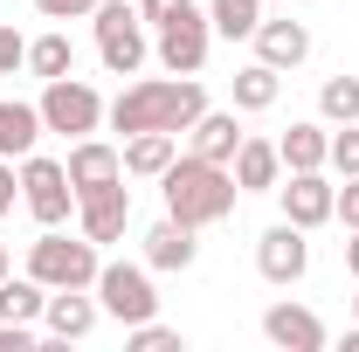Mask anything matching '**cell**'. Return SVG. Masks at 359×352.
<instances>
[{"instance_id":"6da1fadb","label":"cell","mask_w":359,"mask_h":352,"mask_svg":"<svg viewBox=\"0 0 359 352\" xmlns=\"http://www.w3.org/2000/svg\"><path fill=\"white\" fill-rule=\"evenodd\" d=\"M208 111V90L201 76H138V83L118 90V104L104 111L111 118V132H194V118Z\"/></svg>"},{"instance_id":"7a4b0ae2","label":"cell","mask_w":359,"mask_h":352,"mask_svg":"<svg viewBox=\"0 0 359 352\" xmlns=\"http://www.w3.org/2000/svg\"><path fill=\"white\" fill-rule=\"evenodd\" d=\"M159 194H166V215L187 221V228H215V221H228L235 201H242L235 173L215 166V159H201V152H180L173 166L159 173Z\"/></svg>"},{"instance_id":"3957f363","label":"cell","mask_w":359,"mask_h":352,"mask_svg":"<svg viewBox=\"0 0 359 352\" xmlns=\"http://www.w3.org/2000/svg\"><path fill=\"white\" fill-rule=\"evenodd\" d=\"M97 269H104V256H97V242H90L83 228H76V235L42 228V235L28 242V276L48 283V290H97Z\"/></svg>"},{"instance_id":"277c9868","label":"cell","mask_w":359,"mask_h":352,"mask_svg":"<svg viewBox=\"0 0 359 352\" xmlns=\"http://www.w3.org/2000/svg\"><path fill=\"white\" fill-rule=\"evenodd\" d=\"M90 28H97V62H104L111 76H138V69H145L152 35H145V21H138V0H97Z\"/></svg>"},{"instance_id":"5b68a950","label":"cell","mask_w":359,"mask_h":352,"mask_svg":"<svg viewBox=\"0 0 359 352\" xmlns=\"http://www.w3.org/2000/svg\"><path fill=\"white\" fill-rule=\"evenodd\" d=\"M208 48H215V21L187 0L166 28H152V55H159V69L166 76H201L208 69Z\"/></svg>"},{"instance_id":"8992f818","label":"cell","mask_w":359,"mask_h":352,"mask_svg":"<svg viewBox=\"0 0 359 352\" xmlns=\"http://www.w3.org/2000/svg\"><path fill=\"white\" fill-rule=\"evenodd\" d=\"M97 304H104V318H118V325H145V318H159L152 269H145V263H104V269H97Z\"/></svg>"},{"instance_id":"52a82bcc","label":"cell","mask_w":359,"mask_h":352,"mask_svg":"<svg viewBox=\"0 0 359 352\" xmlns=\"http://www.w3.org/2000/svg\"><path fill=\"white\" fill-rule=\"evenodd\" d=\"M104 97L83 83V76H55V83H42V125L55 138H90L97 125H104Z\"/></svg>"},{"instance_id":"ba28073f","label":"cell","mask_w":359,"mask_h":352,"mask_svg":"<svg viewBox=\"0 0 359 352\" xmlns=\"http://www.w3.org/2000/svg\"><path fill=\"white\" fill-rule=\"evenodd\" d=\"M21 201H28V215L42 221V228H62V221L76 215L69 166H62V159H42V152H28V159H21Z\"/></svg>"},{"instance_id":"9c48e42d","label":"cell","mask_w":359,"mask_h":352,"mask_svg":"<svg viewBox=\"0 0 359 352\" xmlns=\"http://www.w3.org/2000/svg\"><path fill=\"white\" fill-rule=\"evenodd\" d=\"M256 269H263V283H276V290L304 283V269H311V242H304V228H297V221L263 228V242H256Z\"/></svg>"},{"instance_id":"30bf717a","label":"cell","mask_w":359,"mask_h":352,"mask_svg":"<svg viewBox=\"0 0 359 352\" xmlns=\"http://www.w3.org/2000/svg\"><path fill=\"white\" fill-rule=\"evenodd\" d=\"M276 201H283V221H297V228L311 235V228H325V221H332V208H339V187L325 180V166H318V173H290V180H276Z\"/></svg>"},{"instance_id":"8fae6325","label":"cell","mask_w":359,"mask_h":352,"mask_svg":"<svg viewBox=\"0 0 359 352\" xmlns=\"http://www.w3.org/2000/svg\"><path fill=\"white\" fill-rule=\"evenodd\" d=\"M263 339H269L276 352H325V346H332L325 318H318V311H304V304H290V297L263 311Z\"/></svg>"},{"instance_id":"7c38bea8","label":"cell","mask_w":359,"mask_h":352,"mask_svg":"<svg viewBox=\"0 0 359 352\" xmlns=\"http://www.w3.org/2000/svg\"><path fill=\"white\" fill-rule=\"evenodd\" d=\"M125 221H132V187H125V180H111V187H97V194H76V228H83L97 249L118 242Z\"/></svg>"},{"instance_id":"4fadbf2b","label":"cell","mask_w":359,"mask_h":352,"mask_svg":"<svg viewBox=\"0 0 359 352\" xmlns=\"http://www.w3.org/2000/svg\"><path fill=\"white\" fill-rule=\"evenodd\" d=\"M62 166H69V187H76V194H97V187L125 180V152H118V145H104V138L90 132V138L69 145V159H62Z\"/></svg>"},{"instance_id":"5bb4252c","label":"cell","mask_w":359,"mask_h":352,"mask_svg":"<svg viewBox=\"0 0 359 352\" xmlns=\"http://www.w3.org/2000/svg\"><path fill=\"white\" fill-rule=\"evenodd\" d=\"M249 42H256V62H269V69H297V62L311 55V28L290 21V14H276V21L263 14V28H256Z\"/></svg>"},{"instance_id":"9a60e30c","label":"cell","mask_w":359,"mask_h":352,"mask_svg":"<svg viewBox=\"0 0 359 352\" xmlns=\"http://www.w3.org/2000/svg\"><path fill=\"white\" fill-rule=\"evenodd\" d=\"M97 318H104V304H97V297H83V290H48L42 332L69 346V339H90V332H97Z\"/></svg>"},{"instance_id":"2e32d148","label":"cell","mask_w":359,"mask_h":352,"mask_svg":"<svg viewBox=\"0 0 359 352\" xmlns=\"http://www.w3.org/2000/svg\"><path fill=\"white\" fill-rule=\"evenodd\" d=\"M228 173L242 194H276V180H283V152H276V138H242V152L228 159Z\"/></svg>"},{"instance_id":"e0dca14e","label":"cell","mask_w":359,"mask_h":352,"mask_svg":"<svg viewBox=\"0 0 359 352\" xmlns=\"http://www.w3.org/2000/svg\"><path fill=\"white\" fill-rule=\"evenodd\" d=\"M201 228H187V221H159V228H145V269H194L201 256V242H194Z\"/></svg>"},{"instance_id":"ac0fdd59","label":"cell","mask_w":359,"mask_h":352,"mask_svg":"<svg viewBox=\"0 0 359 352\" xmlns=\"http://www.w3.org/2000/svg\"><path fill=\"white\" fill-rule=\"evenodd\" d=\"M194 145H187V152H201V159H215V166H228V159H235V152H242V118H235V111H201V118H194Z\"/></svg>"},{"instance_id":"d6986e66","label":"cell","mask_w":359,"mask_h":352,"mask_svg":"<svg viewBox=\"0 0 359 352\" xmlns=\"http://www.w3.org/2000/svg\"><path fill=\"white\" fill-rule=\"evenodd\" d=\"M42 104H21V97H0V159H28L35 138H42Z\"/></svg>"},{"instance_id":"ffe728a7","label":"cell","mask_w":359,"mask_h":352,"mask_svg":"<svg viewBox=\"0 0 359 352\" xmlns=\"http://www.w3.org/2000/svg\"><path fill=\"white\" fill-rule=\"evenodd\" d=\"M276 152H283V173H318L332 159V132L318 118H304V125H290V132L276 138Z\"/></svg>"},{"instance_id":"44dd1931","label":"cell","mask_w":359,"mask_h":352,"mask_svg":"<svg viewBox=\"0 0 359 352\" xmlns=\"http://www.w3.org/2000/svg\"><path fill=\"white\" fill-rule=\"evenodd\" d=\"M180 159V138L173 132H132L125 138V173L132 180H159Z\"/></svg>"},{"instance_id":"7402d4cb","label":"cell","mask_w":359,"mask_h":352,"mask_svg":"<svg viewBox=\"0 0 359 352\" xmlns=\"http://www.w3.org/2000/svg\"><path fill=\"white\" fill-rule=\"evenodd\" d=\"M42 304H48V283L0 276V325H42Z\"/></svg>"},{"instance_id":"603a6c76","label":"cell","mask_w":359,"mask_h":352,"mask_svg":"<svg viewBox=\"0 0 359 352\" xmlns=\"http://www.w3.org/2000/svg\"><path fill=\"white\" fill-rule=\"evenodd\" d=\"M28 69H35L42 83H55V76H76V42H69L62 28L35 35V42H28Z\"/></svg>"},{"instance_id":"cb8c5ba5","label":"cell","mask_w":359,"mask_h":352,"mask_svg":"<svg viewBox=\"0 0 359 352\" xmlns=\"http://www.w3.org/2000/svg\"><path fill=\"white\" fill-rule=\"evenodd\" d=\"M276 97H283V69H269V62L235 69V111H269Z\"/></svg>"},{"instance_id":"d4e9b609","label":"cell","mask_w":359,"mask_h":352,"mask_svg":"<svg viewBox=\"0 0 359 352\" xmlns=\"http://www.w3.org/2000/svg\"><path fill=\"white\" fill-rule=\"evenodd\" d=\"M263 7L269 0H208V21H215V35H228V42H249L263 28Z\"/></svg>"},{"instance_id":"484cf974","label":"cell","mask_w":359,"mask_h":352,"mask_svg":"<svg viewBox=\"0 0 359 352\" xmlns=\"http://www.w3.org/2000/svg\"><path fill=\"white\" fill-rule=\"evenodd\" d=\"M318 118H325V125H359V76H325Z\"/></svg>"},{"instance_id":"4316f807","label":"cell","mask_w":359,"mask_h":352,"mask_svg":"<svg viewBox=\"0 0 359 352\" xmlns=\"http://www.w3.org/2000/svg\"><path fill=\"white\" fill-rule=\"evenodd\" d=\"M125 346L132 352H180V332L159 325V318H145V325H125Z\"/></svg>"},{"instance_id":"83f0119b","label":"cell","mask_w":359,"mask_h":352,"mask_svg":"<svg viewBox=\"0 0 359 352\" xmlns=\"http://www.w3.org/2000/svg\"><path fill=\"white\" fill-rule=\"evenodd\" d=\"M325 166H332L339 180L359 173V125H339V132H332V159H325Z\"/></svg>"},{"instance_id":"f1b7e54d","label":"cell","mask_w":359,"mask_h":352,"mask_svg":"<svg viewBox=\"0 0 359 352\" xmlns=\"http://www.w3.org/2000/svg\"><path fill=\"white\" fill-rule=\"evenodd\" d=\"M35 14H42V21H90L97 0H35Z\"/></svg>"},{"instance_id":"f546056e","label":"cell","mask_w":359,"mask_h":352,"mask_svg":"<svg viewBox=\"0 0 359 352\" xmlns=\"http://www.w3.org/2000/svg\"><path fill=\"white\" fill-rule=\"evenodd\" d=\"M180 7H187V0H138V21H145V28H166Z\"/></svg>"},{"instance_id":"4dcf8cb0","label":"cell","mask_w":359,"mask_h":352,"mask_svg":"<svg viewBox=\"0 0 359 352\" xmlns=\"http://www.w3.org/2000/svg\"><path fill=\"white\" fill-rule=\"evenodd\" d=\"M332 221H346V228H359V173L339 187V208H332Z\"/></svg>"},{"instance_id":"1f68e13d","label":"cell","mask_w":359,"mask_h":352,"mask_svg":"<svg viewBox=\"0 0 359 352\" xmlns=\"http://www.w3.org/2000/svg\"><path fill=\"white\" fill-rule=\"evenodd\" d=\"M14 201H21V173H14V159H0V221L14 215Z\"/></svg>"},{"instance_id":"d6a6232c","label":"cell","mask_w":359,"mask_h":352,"mask_svg":"<svg viewBox=\"0 0 359 352\" xmlns=\"http://www.w3.org/2000/svg\"><path fill=\"white\" fill-rule=\"evenodd\" d=\"M21 62H28V42H21L14 28H0V76H7V69H21Z\"/></svg>"},{"instance_id":"836d02e7","label":"cell","mask_w":359,"mask_h":352,"mask_svg":"<svg viewBox=\"0 0 359 352\" xmlns=\"http://www.w3.org/2000/svg\"><path fill=\"white\" fill-rule=\"evenodd\" d=\"M346 269L359 276V228H346Z\"/></svg>"},{"instance_id":"e575fe53","label":"cell","mask_w":359,"mask_h":352,"mask_svg":"<svg viewBox=\"0 0 359 352\" xmlns=\"http://www.w3.org/2000/svg\"><path fill=\"white\" fill-rule=\"evenodd\" d=\"M0 276H7V242H0Z\"/></svg>"},{"instance_id":"d590c367","label":"cell","mask_w":359,"mask_h":352,"mask_svg":"<svg viewBox=\"0 0 359 352\" xmlns=\"http://www.w3.org/2000/svg\"><path fill=\"white\" fill-rule=\"evenodd\" d=\"M269 7H290V0H269Z\"/></svg>"},{"instance_id":"8d00e7d4","label":"cell","mask_w":359,"mask_h":352,"mask_svg":"<svg viewBox=\"0 0 359 352\" xmlns=\"http://www.w3.org/2000/svg\"><path fill=\"white\" fill-rule=\"evenodd\" d=\"M353 318H359V297H353Z\"/></svg>"}]
</instances>
